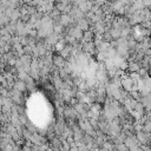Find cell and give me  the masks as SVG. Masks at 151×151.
<instances>
[]
</instances>
